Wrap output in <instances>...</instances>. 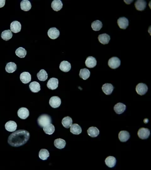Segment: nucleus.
<instances>
[{"mask_svg": "<svg viewBox=\"0 0 151 170\" xmlns=\"http://www.w3.org/2000/svg\"><path fill=\"white\" fill-rule=\"evenodd\" d=\"M29 138V132L25 130H19L13 132L9 136L8 142L13 147H20L26 144Z\"/></svg>", "mask_w": 151, "mask_h": 170, "instance_id": "f257e3e1", "label": "nucleus"}, {"mask_svg": "<svg viewBox=\"0 0 151 170\" xmlns=\"http://www.w3.org/2000/svg\"><path fill=\"white\" fill-rule=\"evenodd\" d=\"M51 122H52L51 117L49 115H48L47 114H43L42 115H40L37 120L39 126L42 128L48 125V124L51 123Z\"/></svg>", "mask_w": 151, "mask_h": 170, "instance_id": "f03ea898", "label": "nucleus"}, {"mask_svg": "<svg viewBox=\"0 0 151 170\" xmlns=\"http://www.w3.org/2000/svg\"><path fill=\"white\" fill-rule=\"evenodd\" d=\"M120 64H121V61L120 59L117 57H111L108 60V63L109 67L113 69L118 68L120 66Z\"/></svg>", "mask_w": 151, "mask_h": 170, "instance_id": "7ed1b4c3", "label": "nucleus"}, {"mask_svg": "<svg viewBox=\"0 0 151 170\" xmlns=\"http://www.w3.org/2000/svg\"><path fill=\"white\" fill-rule=\"evenodd\" d=\"M138 136L141 139H147L150 135V130L147 128L142 127L138 131Z\"/></svg>", "mask_w": 151, "mask_h": 170, "instance_id": "20e7f679", "label": "nucleus"}, {"mask_svg": "<svg viewBox=\"0 0 151 170\" xmlns=\"http://www.w3.org/2000/svg\"><path fill=\"white\" fill-rule=\"evenodd\" d=\"M137 94L139 95H145L148 91V87L144 83H138L136 88Z\"/></svg>", "mask_w": 151, "mask_h": 170, "instance_id": "39448f33", "label": "nucleus"}, {"mask_svg": "<svg viewBox=\"0 0 151 170\" xmlns=\"http://www.w3.org/2000/svg\"><path fill=\"white\" fill-rule=\"evenodd\" d=\"M59 85V81L57 78H52L47 82V86L48 89L51 90H54L58 88Z\"/></svg>", "mask_w": 151, "mask_h": 170, "instance_id": "423d86ee", "label": "nucleus"}, {"mask_svg": "<svg viewBox=\"0 0 151 170\" xmlns=\"http://www.w3.org/2000/svg\"><path fill=\"white\" fill-rule=\"evenodd\" d=\"M61 104V99L58 97H52L50 98L49 105L54 109H56L60 107Z\"/></svg>", "mask_w": 151, "mask_h": 170, "instance_id": "0eeeda50", "label": "nucleus"}, {"mask_svg": "<svg viewBox=\"0 0 151 170\" xmlns=\"http://www.w3.org/2000/svg\"><path fill=\"white\" fill-rule=\"evenodd\" d=\"M48 36L50 37L51 39H56L58 38L60 35V32L58 28L55 27L51 28L49 30H48Z\"/></svg>", "mask_w": 151, "mask_h": 170, "instance_id": "6e6552de", "label": "nucleus"}, {"mask_svg": "<svg viewBox=\"0 0 151 170\" xmlns=\"http://www.w3.org/2000/svg\"><path fill=\"white\" fill-rule=\"evenodd\" d=\"M117 23L121 29H126L129 26V20L125 17H120L118 19Z\"/></svg>", "mask_w": 151, "mask_h": 170, "instance_id": "1a4fd4ad", "label": "nucleus"}, {"mask_svg": "<svg viewBox=\"0 0 151 170\" xmlns=\"http://www.w3.org/2000/svg\"><path fill=\"white\" fill-rule=\"evenodd\" d=\"M20 79L21 81L24 84H27L30 82L32 80V77L30 74L28 72H23L20 76Z\"/></svg>", "mask_w": 151, "mask_h": 170, "instance_id": "9d476101", "label": "nucleus"}, {"mask_svg": "<svg viewBox=\"0 0 151 170\" xmlns=\"http://www.w3.org/2000/svg\"><path fill=\"white\" fill-rule=\"evenodd\" d=\"M10 28L11 32L18 33L21 30L22 25L18 21H14L10 25Z\"/></svg>", "mask_w": 151, "mask_h": 170, "instance_id": "9b49d317", "label": "nucleus"}, {"mask_svg": "<svg viewBox=\"0 0 151 170\" xmlns=\"http://www.w3.org/2000/svg\"><path fill=\"white\" fill-rule=\"evenodd\" d=\"M97 64V62L96 59L94 57L89 56L87 57L86 60L85 61V64L86 66V67L89 68H95Z\"/></svg>", "mask_w": 151, "mask_h": 170, "instance_id": "f8f14e48", "label": "nucleus"}, {"mask_svg": "<svg viewBox=\"0 0 151 170\" xmlns=\"http://www.w3.org/2000/svg\"><path fill=\"white\" fill-rule=\"evenodd\" d=\"M18 117L22 119H26L29 116V111L27 108H20L18 110Z\"/></svg>", "mask_w": 151, "mask_h": 170, "instance_id": "ddd939ff", "label": "nucleus"}, {"mask_svg": "<svg viewBox=\"0 0 151 170\" xmlns=\"http://www.w3.org/2000/svg\"><path fill=\"white\" fill-rule=\"evenodd\" d=\"M130 134L129 132L126 130H122L119 132L118 134V138H119L120 140L122 142H126L130 139Z\"/></svg>", "mask_w": 151, "mask_h": 170, "instance_id": "4468645a", "label": "nucleus"}, {"mask_svg": "<svg viewBox=\"0 0 151 170\" xmlns=\"http://www.w3.org/2000/svg\"><path fill=\"white\" fill-rule=\"evenodd\" d=\"M59 68L62 71L67 73L71 70V65L69 63V62L66 61H64L60 63V66H59Z\"/></svg>", "mask_w": 151, "mask_h": 170, "instance_id": "2eb2a0df", "label": "nucleus"}, {"mask_svg": "<svg viewBox=\"0 0 151 170\" xmlns=\"http://www.w3.org/2000/svg\"><path fill=\"white\" fill-rule=\"evenodd\" d=\"M126 110V105L124 103H118L114 106V110L117 114H121L124 113Z\"/></svg>", "mask_w": 151, "mask_h": 170, "instance_id": "dca6fc26", "label": "nucleus"}, {"mask_svg": "<svg viewBox=\"0 0 151 170\" xmlns=\"http://www.w3.org/2000/svg\"><path fill=\"white\" fill-rule=\"evenodd\" d=\"M5 128L8 132H14L17 128V123L14 121H8L5 123Z\"/></svg>", "mask_w": 151, "mask_h": 170, "instance_id": "f3484780", "label": "nucleus"}, {"mask_svg": "<svg viewBox=\"0 0 151 170\" xmlns=\"http://www.w3.org/2000/svg\"><path fill=\"white\" fill-rule=\"evenodd\" d=\"M105 164L109 168H113L116 165L117 159L113 156H108L105 159Z\"/></svg>", "mask_w": 151, "mask_h": 170, "instance_id": "a211bd4d", "label": "nucleus"}, {"mask_svg": "<svg viewBox=\"0 0 151 170\" xmlns=\"http://www.w3.org/2000/svg\"><path fill=\"white\" fill-rule=\"evenodd\" d=\"M113 89H114V87L113 86V85L110 83L104 84L103 86H102V90H103L104 93L107 95H111L112 93L113 92Z\"/></svg>", "mask_w": 151, "mask_h": 170, "instance_id": "6ab92c4d", "label": "nucleus"}, {"mask_svg": "<svg viewBox=\"0 0 151 170\" xmlns=\"http://www.w3.org/2000/svg\"><path fill=\"white\" fill-rule=\"evenodd\" d=\"M147 6V2L144 0H137L135 3V6L138 11H143Z\"/></svg>", "mask_w": 151, "mask_h": 170, "instance_id": "aec40b11", "label": "nucleus"}, {"mask_svg": "<svg viewBox=\"0 0 151 170\" xmlns=\"http://www.w3.org/2000/svg\"><path fill=\"white\" fill-rule=\"evenodd\" d=\"M87 133L91 138H96L99 135L100 131L98 128L95 127H91L88 129Z\"/></svg>", "mask_w": 151, "mask_h": 170, "instance_id": "412c9836", "label": "nucleus"}, {"mask_svg": "<svg viewBox=\"0 0 151 170\" xmlns=\"http://www.w3.org/2000/svg\"><path fill=\"white\" fill-rule=\"evenodd\" d=\"M70 131L72 134L74 135H79L82 132V129H81V127L77 123L72 124L71 126L70 127Z\"/></svg>", "mask_w": 151, "mask_h": 170, "instance_id": "4be33fe9", "label": "nucleus"}, {"mask_svg": "<svg viewBox=\"0 0 151 170\" xmlns=\"http://www.w3.org/2000/svg\"><path fill=\"white\" fill-rule=\"evenodd\" d=\"M51 6L52 9L55 11H58L62 9L63 8V3L60 0H54L52 2Z\"/></svg>", "mask_w": 151, "mask_h": 170, "instance_id": "5701e85b", "label": "nucleus"}, {"mask_svg": "<svg viewBox=\"0 0 151 170\" xmlns=\"http://www.w3.org/2000/svg\"><path fill=\"white\" fill-rule=\"evenodd\" d=\"M110 37L109 35H108L107 34H100L98 36L99 42L103 45L108 44L110 42Z\"/></svg>", "mask_w": 151, "mask_h": 170, "instance_id": "b1692460", "label": "nucleus"}, {"mask_svg": "<svg viewBox=\"0 0 151 170\" xmlns=\"http://www.w3.org/2000/svg\"><path fill=\"white\" fill-rule=\"evenodd\" d=\"M29 88L32 92L38 93L40 91V85L38 82L33 81L29 85Z\"/></svg>", "mask_w": 151, "mask_h": 170, "instance_id": "393cba45", "label": "nucleus"}, {"mask_svg": "<svg viewBox=\"0 0 151 170\" xmlns=\"http://www.w3.org/2000/svg\"><path fill=\"white\" fill-rule=\"evenodd\" d=\"M20 7H21V9L23 11H29L32 8L31 3L29 1H28V0H23L21 3H20Z\"/></svg>", "mask_w": 151, "mask_h": 170, "instance_id": "a878e982", "label": "nucleus"}, {"mask_svg": "<svg viewBox=\"0 0 151 170\" xmlns=\"http://www.w3.org/2000/svg\"><path fill=\"white\" fill-rule=\"evenodd\" d=\"M66 145V140H64L63 139H57L54 140V146L58 149H62L65 147Z\"/></svg>", "mask_w": 151, "mask_h": 170, "instance_id": "bb28decb", "label": "nucleus"}, {"mask_svg": "<svg viewBox=\"0 0 151 170\" xmlns=\"http://www.w3.org/2000/svg\"><path fill=\"white\" fill-rule=\"evenodd\" d=\"M37 76L39 80L42 81H45L47 80L48 78V74L46 71V70L44 69L40 70V71L37 73Z\"/></svg>", "mask_w": 151, "mask_h": 170, "instance_id": "cd10ccee", "label": "nucleus"}, {"mask_svg": "<svg viewBox=\"0 0 151 170\" xmlns=\"http://www.w3.org/2000/svg\"><path fill=\"white\" fill-rule=\"evenodd\" d=\"M6 71L8 73H14L17 70V65L14 63H8L6 66Z\"/></svg>", "mask_w": 151, "mask_h": 170, "instance_id": "c85d7f7f", "label": "nucleus"}, {"mask_svg": "<svg viewBox=\"0 0 151 170\" xmlns=\"http://www.w3.org/2000/svg\"><path fill=\"white\" fill-rule=\"evenodd\" d=\"M90 76V71L88 69H81L79 72V76L84 80H87Z\"/></svg>", "mask_w": 151, "mask_h": 170, "instance_id": "c756f323", "label": "nucleus"}, {"mask_svg": "<svg viewBox=\"0 0 151 170\" xmlns=\"http://www.w3.org/2000/svg\"><path fill=\"white\" fill-rule=\"evenodd\" d=\"M44 131L45 133L48 135H52L55 131L54 126L52 125L51 123H49L47 126L44 127Z\"/></svg>", "mask_w": 151, "mask_h": 170, "instance_id": "7c9ffc66", "label": "nucleus"}, {"mask_svg": "<svg viewBox=\"0 0 151 170\" xmlns=\"http://www.w3.org/2000/svg\"><path fill=\"white\" fill-rule=\"evenodd\" d=\"M12 36H13V34H12V32L10 30H6L1 33V38L4 40L8 41L10 40L12 38Z\"/></svg>", "mask_w": 151, "mask_h": 170, "instance_id": "2f4dec72", "label": "nucleus"}, {"mask_svg": "<svg viewBox=\"0 0 151 170\" xmlns=\"http://www.w3.org/2000/svg\"><path fill=\"white\" fill-rule=\"evenodd\" d=\"M62 124L63 126L66 128H70V127L72 124V120L70 117H64L62 121Z\"/></svg>", "mask_w": 151, "mask_h": 170, "instance_id": "473e14b6", "label": "nucleus"}, {"mask_svg": "<svg viewBox=\"0 0 151 170\" xmlns=\"http://www.w3.org/2000/svg\"><path fill=\"white\" fill-rule=\"evenodd\" d=\"M39 157L42 160H47L48 157H49V152L46 149H42L39 152Z\"/></svg>", "mask_w": 151, "mask_h": 170, "instance_id": "72a5a7b5", "label": "nucleus"}, {"mask_svg": "<svg viewBox=\"0 0 151 170\" xmlns=\"http://www.w3.org/2000/svg\"><path fill=\"white\" fill-rule=\"evenodd\" d=\"M103 27L102 22L100 20H96L91 23V27L93 30L95 31H99L101 30V28Z\"/></svg>", "mask_w": 151, "mask_h": 170, "instance_id": "f704fd0d", "label": "nucleus"}, {"mask_svg": "<svg viewBox=\"0 0 151 170\" xmlns=\"http://www.w3.org/2000/svg\"><path fill=\"white\" fill-rule=\"evenodd\" d=\"M15 54L18 57L20 58H24L27 55V51L23 47H19L16 50Z\"/></svg>", "mask_w": 151, "mask_h": 170, "instance_id": "c9c22d12", "label": "nucleus"}, {"mask_svg": "<svg viewBox=\"0 0 151 170\" xmlns=\"http://www.w3.org/2000/svg\"><path fill=\"white\" fill-rule=\"evenodd\" d=\"M5 0H0V8H2L5 5Z\"/></svg>", "mask_w": 151, "mask_h": 170, "instance_id": "e433bc0d", "label": "nucleus"}, {"mask_svg": "<svg viewBox=\"0 0 151 170\" xmlns=\"http://www.w3.org/2000/svg\"><path fill=\"white\" fill-rule=\"evenodd\" d=\"M125 3H132V2H133V1L132 0V1H125Z\"/></svg>", "mask_w": 151, "mask_h": 170, "instance_id": "4c0bfd02", "label": "nucleus"}]
</instances>
